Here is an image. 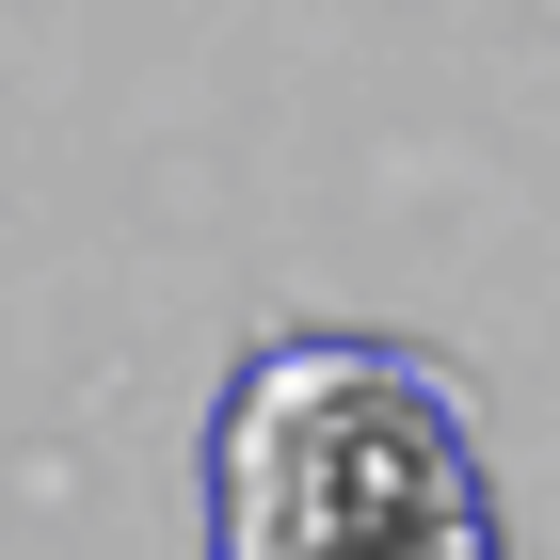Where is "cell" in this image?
<instances>
[{"label": "cell", "instance_id": "obj_1", "mask_svg": "<svg viewBox=\"0 0 560 560\" xmlns=\"http://www.w3.org/2000/svg\"><path fill=\"white\" fill-rule=\"evenodd\" d=\"M369 560H497V528L465 513V528H417V545H369Z\"/></svg>", "mask_w": 560, "mask_h": 560}]
</instances>
